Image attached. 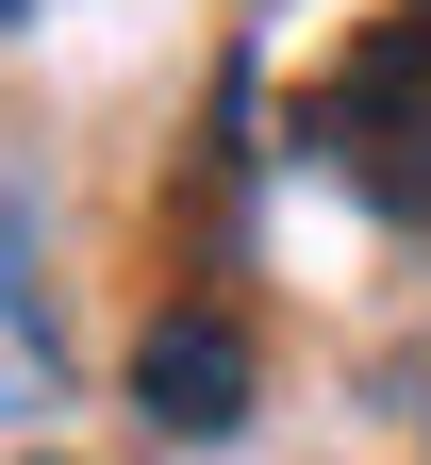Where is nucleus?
Instances as JSON below:
<instances>
[{
    "instance_id": "1",
    "label": "nucleus",
    "mask_w": 431,
    "mask_h": 465,
    "mask_svg": "<svg viewBox=\"0 0 431 465\" xmlns=\"http://www.w3.org/2000/svg\"><path fill=\"white\" fill-rule=\"evenodd\" d=\"M316 166L365 216L431 232V0H398V17L348 34V67L316 84Z\"/></svg>"
},
{
    "instance_id": "2",
    "label": "nucleus",
    "mask_w": 431,
    "mask_h": 465,
    "mask_svg": "<svg viewBox=\"0 0 431 465\" xmlns=\"http://www.w3.org/2000/svg\"><path fill=\"white\" fill-rule=\"evenodd\" d=\"M133 399L166 432H232V416H250V332H232V316H150L133 332Z\"/></svg>"
},
{
    "instance_id": "3",
    "label": "nucleus",
    "mask_w": 431,
    "mask_h": 465,
    "mask_svg": "<svg viewBox=\"0 0 431 465\" xmlns=\"http://www.w3.org/2000/svg\"><path fill=\"white\" fill-rule=\"evenodd\" d=\"M17 17H34V0H0V34H17Z\"/></svg>"
}]
</instances>
